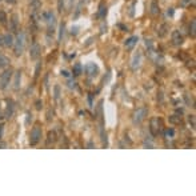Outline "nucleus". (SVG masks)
Wrapping results in <instances>:
<instances>
[{"label":"nucleus","mask_w":196,"mask_h":196,"mask_svg":"<svg viewBox=\"0 0 196 196\" xmlns=\"http://www.w3.org/2000/svg\"><path fill=\"white\" fill-rule=\"evenodd\" d=\"M142 60H143L142 52L136 51L135 53H133V56H132V60H131V68H132L133 71H136L140 67V64H142Z\"/></svg>","instance_id":"obj_1"},{"label":"nucleus","mask_w":196,"mask_h":196,"mask_svg":"<svg viewBox=\"0 0 196 196\" xmlns=\"http://www.w3.org/2000/svg\"><path fill=\"white\" fill-rule=\"evenodd\" d=\"M147 116V108H138L133 113V123L135 124H140L144 120V117Z\"/></svg>","instance_id":"obj_2"},{"label":"nucleus","mask_w":196,"mask_h":196,"mask_svg":"<svg viewBox=\"0 0 196 196\" xmlns=\"http://www.w3.org/2000/svg\"><path fill=\"white\" fill-rule=\"evenodd\" d=\"M86 72L89 75V76L95 77V76H97V73H99V67H97L95 63H88L86 65Z\"/></svg>","instance_id":"obj_3"},{"label":"nucleus","mask_w":196,"mask_h":196,"mask_svg":"<svg viewBox=\"0 0 196 196\" xmlns=\"http://www.w3.org/2000/svg\"><path fill=\"white\" fill-rule=\"evenodd\" d=\"M171 39H172V43L175 45H181L183 41H184V37H183V35L180 34V31H174L171 35Z\"/></svg>","instance_id":"obj_4"},{"label":"nucleus","mask_w":196,"mask_h":196,"mask_svg":"<svg viewBox=\"0 0 196 196\" xmlns=\"http://www.w3.org/2000/svg\"><path fill=\"white\" fill-rule=\"evenodd\" d=\"M159 123H160V120L158 119V117H152L151 119V127H149V131H151V133L153 136H158V133H159Z\"/></svg>","instance_id":"obj_5"},{"label":"nucleus","mask_w":196,"mask_h":196,"mask_svg":"<svg viewBox=\"0 0 196 196\" xmlns=\"http://www.w3.org/2000/svg\"><path fill=\"white\" fill-rule=\"evenodd\" d=\"M138 40H139V37L138 36H131L128 40L125 41V47L128 48V50H131V48H133L135 47V44L138 43Z\"/></svg>","instance_id":"obj_6"},{"label":"nucleus","mask_w":196,"mask_h":196,"mask_svg":"<svg viewBox=\"0 0 196 196\" xmlns=\"http://www.w3.org/2000/svg\"><path fill=\"white\" fill-rule=\"evenodd\" d=\"M41 132L39 128H35L34 131H32V139H31V143L32 144H36V143L39 142V138H40Z\"/></svg>","instance_id":"obj_7"},{"label":"nucleus","mask_w":196,"mask_h":196,"mask_svg":"<svg viewBox=\"0 0 196 196\" xmlns=\"http://www.w3.org/2000/svg\"><path fill=\"white\" fill-rule=\"evenodd\" d=\"M23 44H24V35H20L18 37V47H16V53H21V50H23Z\"/></svg>","instance_id":"obj_8"},{"label":"nucleus","mask_w":196,"mask_h":196,"mask_svg":"<svg viewBox=\"0 0 196 196\" xmlns=\"http://www.w3.org/2000/svg\"><path fill=\"white\" fill-rule=\"evenodd\" d=\"M167 29H168V25L167 24H161L159 27V31H158V34H159V36L160 37H164L165 35H167Z\"/></svg>","instance_id":"obj_9"},{"label":"nucleus","mask_w":196,"mask_h":196,"mask_svg":"<svg viewBox=\"0 0 196 196\" xmlns=\"http://www.w3.org/2000/svg\"><path fill=\"white\" fill-rule=\"evenodd\" d=\"M160 12V9H159V5H158V3H156V0H153L152 1V4H151V14L155 16V15H158Z\"/></svg>","instance_id":"obj_10"},{"label":"nucleus","mask_w":196,"mask_h":196,"mask_svg":"<svg viewBox=\"0 0 196 196\" xmlns=\"http://www.w3.org/2000/svg\"><path fill=\"white\" fill-rule=\"evenodd\" d=\"M81 71H83V68H81V64L80 63H76L73 65V75L75 76H79L81 73Z\"/></svg>","instance_id":"obj_11"},{"label":"nucleus","mask_w":196,"mask_h":196,"mask_svg":"<svg viewBox=\"0 0 196 196\" xmlns=\"http://www.w3.org/2000/svg\"><path fill=\"white\" fill-rule=\"evenodd\" d=\"M169 122H171L172 124H180L181 123V116L172 115V116H169Z\"/></svg>","instance_id":"obj_12"},{"label":"nucleus","mask_w":196,"mask_h":196,"mask_svg":"<svg viewBox=\"0 0 196 196\" xmlns=\"http://www.w3.org/2000/svg\"><path fill=\"white\" fill-rule=\"evenodd\" d=\"M195 29H196V21L192 20L191 24H189V35H191L192 37H195Z\"/></svg>","instance_id":"obj_13"},{"label":"nucleus","mask_w":196,"mask_h":196,"mask_svg":"<svg viewBox=\"0 0 196 196\" xmlns=\"http://www.w3.org/2000/svg\"><path fill=\"white\" fill-rule=\"evenodd\" d=\"M8 81H9V72H5L4 75H3V77H1V86L5 87Z\"/></svg>","instance_id":"obj_14"},{"label":"nucleus","mask_w":196,"mask_h":196,"mask_svg":"<svg viewBox=\"0 0 196 196\" xmlns=\"http://www.w3.org/2000/svg\"><path fill=\"white\" fill-rule=\"evenodd\" d=\"M106 12H107V8H106V5L104 4H102L100 5V11H99V18H104V16H106Z\"/></svg>","instance_id":"obj_15"},{"label":"nucleus","mask_w":196,"mask_h":196,"mask_svg":"<svg viewBox=\"0 0 196 196\" xmlns=\"http://www.w3.org/2000/svg\"><path fill=\"white\" fill-rule=\"evenodd\" d=\"M37 55H39V45L37 44H35L34 45V48H32V53H31V56L32 57H37Z\"/></svg>","instance_id":"obj_16"},{"label":"nucleus","mask_w":196,"mask_h":196,"mask_svg":"<svg viewBox=\"0 0 196 196\" xmlns=\"http://www.w3.org/2000/svg\"><path fill=\"white\" fill-rule=\"evenodd\" d=\"M4 40H5V44H7V45H12V43H14V39H12L11 35H5Z\"/></svg>","instance_id":"obj_17"},{"label":"nucleus","mask_w":196,"mask_h":196,"mask_svg":"<svg viewBox=\"0 0 196 196\" xmlns=\"http://www.w3.org/2000/svg\"><path fill=\"white\" fill-rule=\"evenodd\" d=\"M165 136H167V138H174V136H175V131L172 129V128L167 129V131H165Z\"/></svg>","instance_id":"obj_18"},{"label":"nucleus","mask_w":196,"mask_h":196,"mask_svg":"<svg viewBox=\"0 0 196 196\" xmlns=\"http://www.w3.org/2000/svg\"><path fill=\"white\" fill-rule=\"evenodd\" d=\"M57 8H59V11H63V8H64V0H57Z\"/></svg>","instance_id":"obj_19"},{"label":"nucleus","mask_w":196,"mask_h":196,"mask_svg":"<svg viewBox=\"0 0 196 196\" xmlns=\"http://www.w3.org/2000/svg\"><path fill=\"white\" fill-rule=\"evenodd\" d=\"M16 25H18V16L16 15H14L12 16V28H16Z\"/></svg>","instance_id":"obj_20"},{"label":"nucleus","mask_w":196,"mask_h":196,"mask_svg":"<svg viewBox=\"0 0 196 196\" xmlns=\"http://www.w3.org/2000/svg\"><path fill=\"white\" fill-rule=\"evenodd\" d=\"M188 122H189V124L192 125V128H195V116L194 115H191L188 117Z\"/></svg>","instance_id":"obj_21"},{"label":"nucleus","mask_w":196,"mask_h":196,"mask_svg":"<svg viewBox=\"0 0 196 196\" xmlns=\"http://www.w3.org/2000/svg\"><path fill=\"white\" fill-rule=\"evenodd\" d=\"M59 93H60V87L56 86V87H55V99H57V97H59Z\"/></svg>","instance_id":"obj_22"},{"label":"nucleus","mask_w":196,"mask_h":196,"mask_svg":"<svg viewBox=\"0 0 196 196\" xmlns=\"http://www.w3.org/2000/svg\"><path fill=\"white\" fill-rule=\"evenodd\" d=\"M31 4H32V7L37 8L39 4H40V1H39V0H31Z\"/></svg>","instance_id":"obj_23"},{"label":"nucleus","mask_w":196,"mask_h":196,"mask_svg":"<svg viewBox=\"0 0 196 196\" xmlns=\"http://www.w3.org/2000/svg\"><path fill=\"white\" fill-rule=\"evenodd\" d=\"M5 19H7V18H5V14H4L3 11H0V21L4 23V21H5Z\"/></svg>","instance_id":"obj_24"},{"label":"nucleus","mask_w":196,"mask_h":196,"mask_svg":"<svg viewBox=\"0 0 196 196\" xmlns=\"http://www.w3.org/2000/svg\"><path fill=\"white\" fill-rule=\"evenodd\" d=\"M188 3H191V0H181V1H180V5H181V7H185Z\"/></svg>","instance_id":"obj_25"},{"label":"nucleus","mask_w":196,"mask_h":196,"mask_svg":"<svg viewBox=\"0 0 196 196\" xmlns=\"http://www.w3.org/2000/svg\"><path fill=\"white\" fill-rule=\"evenodd\" d=\"M61 75H64L65 77H68L70 76V72H68V71H61Z\"/></svg>","instance_id":"obj_26"}]
</instances>
